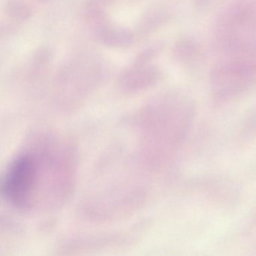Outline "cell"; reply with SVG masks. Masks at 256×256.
I'll use <instances>...</instances> for the list:
<instances>
[{"mask_svg":"<svg viewBox=\"0 0 256 256\" xmlns=\"http://www.w3.org/2000/svg\"><path fill=\"white\" fill-rule=\"evenodd\" d=\"M40 163L35 156H20L10 168L4 192L8 202L20 209H29L34 203L40 178Z\"/></svg>","mask_w":256,"mask_h":256,"instance_id":"1","label":"cell"},{"mask_svg":"<svg viewBox=\"0 0 256 256\" xmlns=\"http://www.w3.org/2000/svg\"><path fill=\"white\" fill-rule=\"evenodd\" d=\"M37 1H42H42H48V0H37Z\"/></svg>","mask_w":256,"mask_h":256,"instance_id":"2","label":"cell"}]
</instances>
